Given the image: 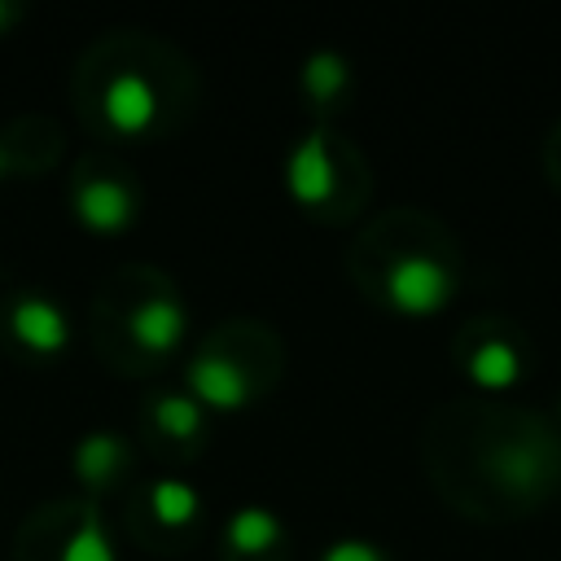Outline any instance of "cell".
<instances>
[{"label": "cell", "mask_w": 561, "mask_h": 561, "mask_svg": "<svg viewBox=\"0 0 561 561\" xmlns=\"http://www.w3.org/2000/svg\"><path fill=\"white\" fill-rule=\"evenodd\" d=\"M153 421H158V430L171 434V438H193V434L202 430V408H197L193 399H184V394H162V399L153 403Z\"/></svg>", "instance_id": "obj_13"}, {"label": "cell", "mask_w": 561, "mask_h": 561, "mask_svg": "<svg viewBox=\"0 0 561 561\" xmlns=\"http://www.w3.org/2000/svg\"><path fill=\"white\" fill-rule=\"evenodd\" d=\"M386 294L403 316H430L451 298V272L430 254H403L386 272Z\"/></svg>", "instance_id": "obj_1"}, {"label": "cell", "mask_w": 561, "mask_h": 561, "mask_svg": "<svg viewBox=\"0 0 561 561\" xmlns=\"http://www.w3.org/2000/svg\"><path fill=\"white\" fill-rule=\"evenodd\" d=\"M9 329H13V337H18L26 351H35V355H57V351L70 342V324H66L61 307L48 302V298H39V294H26V298L13 302Z\"/></svg>", "instance_id": "obj_2"}, {"label": "cell", "mask_w": 561, "mask_h": 561, "mask_svg": "<svg viewBox=\"0 0 561 561\" xmlns=\"http://www.w3.org/2000/svg\"><path fill=\"white\" fill-rule=\"evenodd\" d=\"M320 561H386V557H381V548L368 543V539H337V543L324 548Z\"/></svg>", "instance_id": "obj_15"}, {"label": "cell", "mask_w": 561, "mask_h": 561, "mask_svg": "<svg viewBox=\"0 0 561 561\" xmlns=\"http://www.w3.org/2000/svg\"><path fill=\"white\" fill-rule=\"evenodd\" d=\"M123 443L114 434H88L79 447H75V469L83 482H110L123 465Z\"/></svg>", "instance_id": "obj_9"}, {"label": "cell", "mask_w": 561, "mask_h": 561, "mask_svg": "<svg viewBox=\"0 0 561 561\" xmlns=\"http://www.w3.org/2000/svg\"><path fill=\"white\" fill-rule=\"evenodd\" d=\"M285 180H289V193H294L298 202H307V206H320V202L333 197V188H337V167H333V158H329V136H324V131H311V136L294 149Z\"/></svg>", "instance_id": "obj_3"}, {"label": "cell", "mask_w": 561, "mask_h": 561, "mask_svg": "<svg viewBox=\"0 0 561 561\" xmlns=\"http://www.w3.org/2000/svg\"><path fill=\"white\" fill-rule=\"evenodd\" d=\"M75 215L92 232H118L131 224V193L118 180H88L75 193Z\"/></svg>", "instance_id": "obj_6"}, {"label": "cell", "mask_w": 561, "mask_h": 561, "mask_svg": "<svg viewBox=\"0 0 561 561\" xmlns=\"http://www.w3.org/2000/svg\"><path fill=\"white\" fill-rule=\"evenodd\" d=\"M188 386L197 390V399H206L210 408H241L250 399V381L245 373L224 359V355H202L188 364Z\"/></svg>", "instance_id": "obj_7"}, {"label": "cell", "mask_w": 561, "mask_h": 561, "mask_svg": "<svg viewBox=\"0 0 561 561\" xmlns=\"http://www.w3.org/2000/svg\"><path fill=\"white\" fill-rule=\"evenodd\" d=\"M105 118H110V127L114 131H123V136H136V131H145L149 123H153V114H158V92H153V83L145 79V75H136V70H123V75H114L110 83H105Z\"/></svg>", "instance_id": "obj_4"}, {"label": "cell", "mask_w": 561, "mask_h": 561, "mask_svg": "<svg viewBox=\"0 0 561 561\" xmlns=\"http://www.w3.org/2000/svg\"><path fill=\"white\" fill-rule=\"evenodd\" d=\"M127 333H131L136 346L162 355V351L180 346V337H184V307L171 302V298H162V294H153V298H145V302L131 307Z\"/></svg>", "instance_id": "obj_5"}, {"label": "cell", "mask_w": 561, "mask_h": 561, "mask_svg": "<svg viewBox=\"0 0 561 561\" xmlns=\"http://www.w3.org/2000/svg\"><path fill=\"white\" fill-rule=\"evenodd\" d=\"M149 508H153V517L162 526H184L197 513V491L188 482H180V478H158L153 491H149Z\"/></svg>", "instance_id": "obj_11"}, {"label": "cell", "mask_w": 561, "mask_h": 561, "mask_svg": "<svg viewBox=\"0 0 561 561\" xmlns=\"http://www.w3.org/2000/svg\"><path fill=\"white\" fill-rule=\"evenodd\" d=\"M61 561H114V543L96 517H83V526L61 543Z\"/></svg>", "instance_id": "obj_14"}, {"label": "cell", "mask_w": 561, "mask_h": 561, "mask_svg": "<svg viewBox=\"0 0 561 561\" xmlns=\"http://www.w3.org/2000/svg\"><path fill=\"white\" fill-rule=\"evenodd\" d=\"M522 373V355L508 346V342H482L473 355H469V377L486 390H504L513 386Z\"/></svg>", "instance_id": "obj_8"}, {"label": "cell", "mask_w": 561, "mask_h": 561, "mask_svg": "<svg viewBox=\"0 0 561 561\" xmlns=\"http://www.w3.org/2000/svg\"><path fill=\"white\" fill-rule=\"evenodd\" d=\"M4 171H9V158H4V149H0V175H4Z\"/></svg>", "instance_id": "obj_17"}, {"label": "cell", "mask_w": 561, "mask_h": 561, "mask_svg": "<svg viewBox=\"0 0 561 561\" xmlns=\"http://www.w3.org/2000/svg\"><path fill=\"white\" fill-rule=\"evenodd\" d=\"M280 535V522L267 508H237L228 517V543L237 552H267Z\"/></svg>", "instance_id": "obj_10"}, {"label": "cell", "mask_w": 561, "mask_h": 561, "mask_svg": "<svg viewBox=\"0 0 561 561\" xmlns=\"http://www.w3.org/2000/svg\"><path fill=\"white\" fill-rule=\"evenodd\" d=\"M9 22H13V4H9V0H0V31H4Z\"/></svg>", "instance_id": "obj_16"}, {"label": "cell", "mask_w": 561, "mask_h": 561, "mask_svg": "<svg viewBox=\"0 0 561 561\" xmlns=\"http://www.w3.org/2000/svg\"><path fill=\"white\" fill-rule=\"evenodd\" d=\"M302 88L316 96V101H329L346 88V61L337 53H311L307 66H302Z\"/></svg>", "instance_id": "obj_12"}]
</instances>
